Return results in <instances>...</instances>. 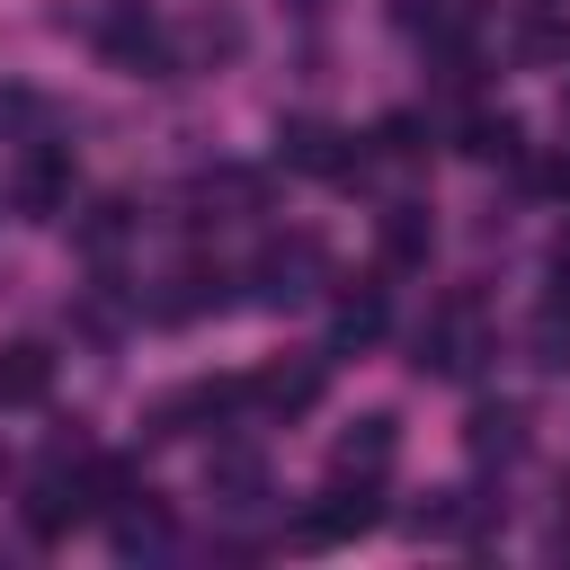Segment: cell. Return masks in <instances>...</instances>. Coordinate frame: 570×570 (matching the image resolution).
<instances>
[{
    "instance_id": "obj_1",
    "label": "cell",
    "mask_w": 570,
    "mask_h": 570,
    "mask_svg": "<svg viewBox=\"0 0 570 570\" xmlns=\"http://www.w3.org/2000/svg\"><path fill=\"white\" fill-rule=\"evenodd\" d=\"M249 285H258V303H267V312H294V303H312V294L330 285V249H321L312 232H285V240H267V249H258Z\"/></svg>"
},
{
    "instance_id": "obj_2",
    "label": "cell",
    "mask_w": 570,
    "mask_h": 570,
    "mask_svg": "<svg viewBox=\"0 0 570 570\" xmlns=\"http://www.w3.org/2000/svg\"><path fill=\"white\" fill-rule=\"evenodd\" d=\"M481 356H490V321H481V303H436V321L419 330V374H445V383H463V374H481Z\"/></svg>"
},
{
    "instance_id": "obj_3",
    "label": "cell",
    "mask_w": 570,
    "mask_h": 570,
    "mask_svg": "<svg viewBox=\"0 0 570 570\" xmlns=\"http://www.w3.org/2000/svg\"><path fill=\"white\" fill-rule=\"evenodd\" d=\"M374 525H383L374 481H338V472H330V490L294 517V543H347V534H374Z\"/></svg>"
},
{
    "instance_id": "obj_4",
    "label": "cell",
    "mask_w": 570,
    "mask_h": 570,
    "mask_svg": "<svg viewBox=\"0 0 570 570\" xmlns=\"http://www.w3.org/2000/svg\"><path fill=\"white\" fill-rule=\"evenodd\" d=\"M276 160L303 169V178H347V169H365L356 134H338V125H321V116H294V125L276 134Z\"/></svg>"
},
{
    "instance_id": "obj_5",
    "label": "cell",
    "mask_w": 570,
    "mask_h": 570,
    "mask_svg": "<svg viewBox=\"0 0 570 570\" xmlns=\"http://www.w3.org/2000/svg\"><path fill=\"white\" fill-rule=\"evenodd\" d=\"M62 196H71V151H62L53 134H36V142H27V160H18V178H9V205H18V214H36V223H53V214H62Z\"/></svg>"
},
{
    "instance_id": "obj_6",
    "label": "cell",
    "mask_w": 570,
    "mask_h": 570,
    "mask_svg": "<svg viewBox=\"0 0 570 570\" xmlns=\"http://www.w3.org/2000/svg\"><path fill=\"white\" fill-rule=\"evenodd\" d=\"M392 454H401V419H392V410H365L356 428H338L330 472H338V481H383V472H392Z\"/></svg>"
},
{
    "instance_id": "obj_7",
    "label": "cell",
    "mask_w": 570,
    "mask_h": 570,
    "mask_svg": "<svg viewBox=\"0 0 570 570\" xmlns=\"http://www.w3.org/2000/svg\"><path fill=\"white\" fill-rule=\"evenodd\" d=\"M53 392V347L45 338H9L0 347V410H36Z\"/></svg>"
},
{
    "instance_id": "obj_8",
    "label": "cell",
    "mask_w": 570,
    "mask_h": 570,
    "mask_svg": "<svg viewBox=\"0 0 570 570\" xmlns=\"http://www.w3.org/2000/svg\"><path fill=\"white\" fill-rule=\"evenodd\" d=\"M321 356H285V365H267V374H249V401L258 410H312L321 401Z\"/></svg>"
},
{
    "instance_id": "obj_9",
    "label": "cell",
    "mask_w": 570,
    "mask_h": 570,
    "mask_svg": "<svg viewBox=\"0 0 570 570\" xmlns=\"http://www.w3.org/2000/svg\"><path fill=\"white\" fill-rule=\"evenodd\" d=\"M80 517H89V490H80V481H62V472H45V481L27 490V534H36V543H53V534H71Z\"/></svg>"
},
{
    "instance_id": "obj_10",
    "label": "cell",
    "mask_w": 570,
    "mask_h": 570,
    "mask_svg": "<svg viewBox=\"0 0 570 570\" xmlns=\"http://www.w3.org/2000/svg\"><path fill=\"white\" fill-rule=\"evenodd\" d=\"M107 534H116V552H160V543H169V508L134 481V490L107 508Z\"/></svg>"
},
{
    "instance_id": "obj_11",
    "label": "cell",
    "mask_w": 570,
    "mask_h": 570,
    "mask_svg": "<svg viewBox=\"0 0 570 570\" xmlns=\"http://www.w3.org/2000/svg\"><path fill=\"white\" fill-rule=\"evenodd\" d=\"M463 445H472L481 463H517V454H525V410H517V401H481L472 428H463Z\"/></svg>"
},
{
    "instance_id": "obj_12",
    "label": "cell",
    "mask_w": 570,
    "mask_h": 570,
    "mask_svg": "<svg viewBox=\"0 0 570 570\" xmlns=\"http://www.w3.org/2000/svg\"><path fill=\"white\" fill-rule=\"evenodd\" d=\"M205 490H214L223 508H258V499H267V463L240 454V445H223V454H205Z\"/></svg>"
},
{
    "instance_id": "obj_13",
    "label": "cell",
    "mask_w": 570,
    "mask_h": 570,
    "mask_svg": "<svg viewBox=\"0 0 570 570\" xmlns=\"http://www.w3.org/2000/svg\"><path fill=\"white\" fill-rule=\"evenodd\" d=\"M223 285H232L223 267H178L169 294H160V312H169V321H187V312H223Z\"/></svg>"
},
{
    "instance_id": "obj_14",
    "label": "cell",
    "mask_w": 570,
    "mask_h": 570,
    "mask_svg": "<svg viewBox=\"0 0 570 570\" xmlns=\"http://www.w3.org/2000/svg\"><path fill=\"white\" fill-rule=\"evenodd\" d=\"M392 18H401V27H419L428 45H445V36H463V27H472V0H392Z\"/></svg>"
},
{
    "instance_id": "obj_15",
    "label": "cell",
    "mask_w": 570,
    "mask_h": 570,
    "mask_svg": "<svg viewBox=\"0 0 570 570\" xmlns=\"http://www.w3.org/2000/svg\"><path fill=\"white\" fill-rule=\"evenodd\" d=\"M374 338H383V285L338 294V347H374Z\"/></svg>"
},
{
    "instance_id": "obj_16",
    "label": "cell",
    "mask_w": 570,
    "mask_h": 570,
    "mask_svg": "<svg viewBox=\"0 0 570 570\" xmlns=\"http://www.w3.org/2000/svg\"><path fill=\"white\" fill-rule=\"evenodd\" d=\"M463 151L472 160H517V116H472L463 125Z\"/></svg>"
},
{
    "instance_id": "obj_17",
    "label": "cell",
    "mask_w": 570,
    "mask_h": 570,
    "mask_svg": "<svg viewBox=\"0 0 570 570\" xmlns=\"http://www.w3.org/2000/svg\"><path fill=\"white\" fill-rule=\"evenodd\" d=\"M383 249H392V258H419V249H428V223H419V205H392V214H383Z\"/></svg>"
},
{
    "instance_id": "obj_18",
    "label": "cell",
    "mask_w": 570,
    "mask_h": 570,
    "mask_svg": "<svg viewBox=\"0 0 570 570\" xmlns=\"http://www.w3.org/2000/svg\"><path fill=\"white\" fill-rule=\"evenodd\" d=\"M419 134H428L419 116H383V125H374V142H383V160H419V151H428Z\"/></svg>"
},
{
    "instance_id": "obj_19",
    "label": "cell",
    "mask_w": 570,
    "mask_h": 570,
    "mask_svg": "<svg viewBox=\"0 0 570 570\" xmlns=\"http://www.w3.org/2000/svg\"><path fill=\"white\" fill-rule=\"evenodd\" d=\"M36 116H45V107H36V89H0V134H27ZM27 142H36V134H27Z\"/></svg>"
},
{
    "instance_id": "obj_20",
    "label": "cell",
    "mask_w": 570,
    "mask_h": 570,
    "mask_svg": "<svg viewBox=\"0 0 570 570\" xmlns=\"http://www.w3.org/2000/svg\"><path fill=\"white\" fill-rule=\"evenodd\" d=\"M0 214H18V205H9V187H0Z\"/></svg>"
}]
</instances>
